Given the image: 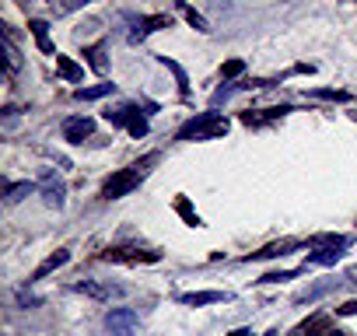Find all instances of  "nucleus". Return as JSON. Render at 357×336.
Listing matches in <instances>:
<instances>
[{
    "mask_svg": "<svg viewBox=\"0 0 357 336\" xmlns=\"http://www.w3.org/2000/svg\"><path fill=\"white\" fill-rule=\"evenodd\" d=\"M266 336H277V333H266Z\"/></svg>",
    "mask_w": 357,
    "mask_h": 336,
    "instance_id": "nucleus-38",
    "label": "nucleus"
},
{
    "mask_svg": "<svg viewBox=\"0 0 357 336\" xmlns=\"http://www.w3.org/2000/svg\"><path fill=\"white\" fill-rule=\"evenodd\" d=\"M228 119L225 116H218V112H200V116H193V119H186L183 126H178V133H175V140H218V137H225L228 133Z\"/></svg>",
    "mask_w": 357,
    "mask_h": 336,
    "instance_id": "nucleus-2",
    "label": "nucleus"
},
{
    "mask_svg": "<svg viewBox=\"0 0 357 336\" xmlns=\"http://www.w3.org/2000/svg\"><path fill=\"white\" fill-rule=\"evenodd\" d=\"M231 336H252V333H249V329H235Z\"/></svg>",
    "mask_w": 357,
    "mask_h": 336,
    "instance_id": "nucleus-35",
    "label": "nucleus"
},
{
    "mask_svg": "<svg viewBox=\"0 0 357 336\" xmlns=\"http://www.w3.org/2000/svg\"><path fill=\"white\" fill-rule=\"evenodd\" d=\"M312 95L315 98H326V102H350V91H336V88H319Z\"/></svg>",
    "mask_w": 357,
    "mask_h": 336,
    "instance_id": "nucleus-26",
    "label": "nucleus"
},
{
    "mask_svg": "<svg viewBox=\"0 0 357 336\" xmlns=\"http://www.w3.org/2000/svg\"><path fill=\"white\" fill-rule=\"evenodd\" d=\"M56 70H60L67 81H81V77H84V67H77L70 56H60V53H56Z\"/></svg>",
    "mask_w": 357,
    "mask_h": 336,
    "instance_id": "nucleus-19",
    "label": "nucleus"
},
{
    "mask_svg": "<svg viewBox=\"0 0 357 336\" xmlns=\"http://www.w3.org/2000/svg\"><path fill=\"white\" fill-rule=\"evenodd\" d=\"M294 277H298V270H277V273H263L259 284H280V280H294Z\"/></svg>",
    "mask_w": 357,
    "mask_h": 336,
    "instance_id": "nucleus-27",
    "label": "nucleus"
},
{
    "mask_svg": "<svg viewBox=\"0 0 357 336\" xmlns=\"http://www.w3.org/2000/svg\"><path fill=\"white\" fill-rule=\"evenodd\" d=\"M154 161H158V154H147V158L133 161L130 168H123V172L109 176V179H105V186H102V200H119V197L133 193V190L140 186V179L151 172V165H154Z\"/></svg>",
    "mask_w": 357,
    "mask_h": 336,
    "instance_id": "nucleus-1",
    "label": "nucleus"
},
{
    "mask_svg": "<svg viewBox=\"0 0 357 336\" xmlns=\"http://www.w3.org/2000/svg\"><path fill=\"white\" fill-rule=\"evenodd\" d=\"M183 305H218V301H231V294L225 291H190V294H178Z\"/></svg>",
    "mask_w": 357,
    "mask_h": 336,
    "instance_id": "nucleus-12",
    "label": "nucleus"
},
{
    "mask_svg": "<svg viewBox=\"0 0 357 336\" xmlns=\"http://www.w3.org/2000/svg\"><path fill=\"white\" fill-rule=\"evenodd\" d=\"M137 116V109L133 105H123V109H109L105 112V119L112 123V126H130V119Z\"/></svg>",
    "mask_w": 357,
    "mask_h": 336,
    "instance_id": "nucleus-24",
    "label": "nucleus"
},
{
    "mask_svg": "<svg viewBox=\"0 0 357 336\" xmlns=\"http://www.w3.org/2000/svg\"><path fill=\"white\" fill-rule=\"evenodd\" d=\"M291 112V105H277V109H245L242 112V123L245 126H266V123H273V119H284Z\"/></svg>",
    "mask_w": 357,
    "mask_h": 336,
    "instance_id": "nucleus-9",
    "label": "nucleus"
},
{
    "mask_svg": "<svg viewBox=\"0 0 357 336\" xmlns=\"http://www.w3.org/2000/svg\"><path fill=\"white\" fill-rule=\"evenodd\" d=\"M350 119H354V123H357V112H350Z\"/></svg>",
    "mask_w": 357,
    "mask_h": 336,
    "instance_id": "nucleus-37",
    "label": "nucleus"
},
{
    "mask_svg": "<svg viewBox=\"0 0 357 336\" xmlns=\"http://www.w3.org/2000/svg\"><path fill=\"white\" fill-rule=\"evenodd\" d=\"M84 56H88V67H91L95 74H102V70H105V46H102V43L88 46V49H84Z\"/></svg>",
    "mask_w": 357,
    "mask_h": 336,
    "instance_id": "nucleus-22",
    "label": "nucleus"
},
{
    "mask_svg": "<svg viewBox=\"0 0 357 336\" xmlns=\"http://www.w3.org/2000/svg\"><path fill=\"white\" fill-rule=\"evenodd\" d=\"M178 11H183V15H186V22H190V25H193L197 32H211V25H207V18H204V15H200L197 8H190V4H183V8H178Z\"/></svg>",
    "mask_w": 357,
    "mask_h": 336,
    "instance_id": "nucleus-25",
    "label": "nucleus"
},
{
    "mask_svg": "<svg viewBox=\"0 0 357 336\" xmlns=\"http://www.w3.org/2000/svg\"><path fill=\"white\" fill-rule=\"evenodd\" d=\"M172 25V18L168 15H151V18H133V32H130V43H140V39H147L154 29H168Z\"/></svg>",
    "mask_w": 357,
    "mask_h": 336,
    "instance_id": "nucleus-8",
    "label": "nucleus"
},
{
    "mask_svg": "<svg viewBox=\"0 0 357 336\" xmlns=\"http://www.w3.org/2000/svg\"><path fill=\"white\" fill-rule=\"evenodd\" d=\"M39 190H43V200H46V207H56V211H63V204H67V186H63V179L53 172V168H46V172H43V179H39Z\"/></svg>",
    "mask_w": 357,
    "mask_h": 336,
    "instance_id": "nucleus-3",
    "label": "nucleus"
},
{
    "mask_svg": "<svg viewBox=\"0 0 357 336\" xmlns=\"http://www.w3.org/2000/svg\"><path fill=\"white\" fill-rule=\"evenodd\" d=\"M0 53H4V67H8V77H15L18 70H22V56H18V49H15V43L4 36L0 39Z\"/></svg>",
    "mask_w": 357,
    "mask_h": 336,
    "instance_id": "nucleus-14",
    "label": "nucleus"
},
{
    "mask_svg": "<svg viewBox=\"0 0 357 336\" xmlns=\"http://www.w3.org/2000/svg\"><path fill=\"white\" fill-rule=\"evenodd\" d=\"M112 91H116V84H91V88H77L74 98H77V102H95V98H105V95H112Z\"/></svg>",
    "mask_w": 357,
    "mask_h": 336,
    "instance_id": "nucleus-18",
    "label": "nucleus"
},
{
    "mask_svg": "<svg viewBox=\"0 0 357 336\" xmlns=\"http://www.w3.org/2000/svg\"><path fill=\"white\" fill-rule=\"evenodd\" d=\"M32 190H36V183H11V186H8V197H4V204H8V207H15V204H22V200H25Z\"/></svg>",
    "mask_w": 357,
    "mask_h": 336,
    "instance_id": "nucleus-20",
    "label": "nucleus"
},
{
    "mask_svg": "<svg viewBox=\"0 0 357 336\" xmlns=\"http://www.w3.org/2000/svg\"><path fill=\"white\" fill-rule=\"evenodd\" d=\"M238 74H245V63H242V60H228V63L221 67V77H238Z\"/></svg>",
    "mask_w": 357,
    "mask_h": 336,
    "instance_id": "nucleus-28",
    "label": "nucleus"
},
{
    "mask_svg": "<svg viewBox=\"0 0 357 336\" xmlns=\"http://www.w3.org/2000/svg\"><path fill=\"white\" fill-rule=\"evenodd\" d=\"M336 315H357V301H347V305H340V308H336Z\"/></svg>",
    "mask_w": 357,
    "mask_h": 336,
    "instance_id": "nucleus-33",
    "label": "nucleus"
},
{
    "mask_svg": "<svg viewBox=\"0 0 357 336\" xmlns=\"http://www.w3.org/2000/svg\"><path fill=\"white\" fill-rule=\"evenodd\" d=\"M343 280H347V284H357V266H350V270L343 273Z\"/></svg>",
    "mask_w": 357,
    "mask_h": 336,
    "instance_id": "nucleus-34",
    "label": "nucleus"
},
{
    "mask_svg": "<svg viewBox=\"0 0 357 336\" xmlns=\"http://www.w3.org/2000/svg\"><path fill=\"white\" fill-rule=\"evenodd\" d=\"M74 291H77V294H88V298H95V301H112V298L123 294L119 284H98V280H77Z\"/></svg>",
    "mask_w": 357,
    "mask_h": 336,
    "instance_id": "nucleus-6",
    "label": "nucleus"
},
{
    "mask_svg": "<svg viewBox=\"0 0 357 336\" xmlns=\"http://www.w3.org/2000/svg\"><path fill=\"white\" fill-rule=\"evenodd\" d=\"M67 263H70V252H67V249H56L53 256H46V259L36 266V273H32V280H29V284H36V280H46L50 273H56V270H60V266H67Z\"/></svg>",
    "mask_w": 357,
    "mask_h": 336,
    "instance_id": "nucleus-11",
    "label": "nucleus"
},
{
    "mask_svg": "<svg viewBox=\"0 0 357 336\" xmlns=\"http://www.w3.org/2000/svg\"><path fill=\"white\" fill-rule=\"evenodd\" d=\"M77 8H84V4H53V15L60 18V15H70V11H77Z\"/></svg>",
    "mask_w": 357,
    "mask_h": 336,
    "instance_id": "nucleus-31",
    "label": "nucleus"
},
{
    "mask_svg": "<svg viewBox=\"0 0 357 336\" xmlns=\"http://www.w3.org/2000/svg\"><path fill=\"white\" fill-rule=\"evenodd\" d=\"M294 249H301V242H298V238H280V242H270L266 249H259V252L245 256V263H252V259H277V256H287V252H294Z\"/></svg>",
    "mask_w": 357,
    "mask_h": 336,
    "instance_id": "nucleus-10",
    "label": "nucleus"
},
{
    "mask_svg": "<svg viewBox=\"0 0 357 336\" xmlns=\"http://www.w3.org/2000/svg\"><path fill=\"white\" fill-rule=\"evenodd\" d=\"M18 305H43V298H36V294H18Z\"/></svg>",
    "mask_w": 357,
    "mask_h": 336,
    "instance_id": "nucleus-32",
    "label": "nucleus"
},
{
    "mask_svg": "<svg viewBox=\"0 0 357 336\" xmlns=\"http://www.w3.org/2000/svg\"><path fill=\"white\" fill-rule=\"evenodd\" d=\"M158 60H161V67H168V70L175 74V81H178V91H183V95H190V77H186V70L178 67L175 60H168V56H158Z\"/></svg>",
    "mask_w": 357,
    "mask_h": 336,
    "instance_id": "nucleus-23",
    "label": "nucleus"
},
{
    "mask_svg": "<svg viewBox=\"0 0 357 336\" xmlns=\"http://www.w3.org/2000/svg\"><path fill=\"white\" fill-rule=\"evenodd\" d=\"M137 326H140V315H137L133 308H112V312L105 315V329H109L112 336H133Z\"/></svg>",
    "mask_w": 357,
    "mask_h": 336,
    "instance_id": "nucleus-4",
    "label": "nucleus"
},
{
    "mask_svg": "<svg viewBox=\"0 0 357 336\" xmlns=\"http://www.w3.org/2000/svg\"><path fill=\"white\" fill-rule=\"evenodd\" d=\"M340 284H347V280H322V284H315V287H308L305 294H298L294 301H298V305H305V301H319L322 294H329V291H336Z\"/></svg>",
    "mask_w": 357,
    "mask_h": 336,
    "instance_id": "nucleus-16",
    "label": "nucleus"
},
{
    "mask_svg": "<svg viewBox=\"0 0 357 336\" xmlns=\"http://www.w3.org/2000/svg\"><path fill=\"white\" fill-rule=\"evenodd\" d=\"M305 245H308V249H347L350 238H347V235H329V231H326V235H312Z\"/></svg>",
    "mask_w": 357,
    "mask_h": 336,
    "instance_id": "nucleus-13",
    "label": "nucleus"
},
{
    "mask_svg": "<svg viewBox=\"0 0 357 336\" xmlns=\"http://www.w3.org/2000/svg\"><path fill=\"white\" fill-rule=\"evenodd\" d=\"M329 336H350V333H343V329H333V333H329Z\"/></svg>",
    "mask_w": 357,
    "mask_h": 336,
    "instance_id": "nucleus-36",
    "label": "nucleus"
},
{
    "mask_svg": "<svg viewBox=\"0 0 357 336\" xmlns=\"http://www.w3.org/2000/svg\"><path fill=\"white\" fill-rule=\"evenodd\" d=\"M29 29H32V36H36V46H39L43 53H53V43H50V25H46L43 18H29Z\"/></svg>",
    "mask_w": 357,
    "mask_h": 336,
    "instance_id": "nucleus-15",
    "label": "nucleus"
},
{
    "mask_svg": "<svg viewBox=\"0 0 357 336\" xmlns=\"http://www.w3.org/2000/svg\"><path fill=\"white\" fill-rule=\"evenodd\" d=\"M126 130H130V133H133V137H144V133H147V130H151V126H147V119H144V116H140V112H137V116H133V119H130V126H126Z\"/></svg>",
    "mask_w": 357,
    "mask_h": 336,
    "instance_id": "nucleus-29",
    "label": "nucleus"
},
{
    "mask_svg": "<svg viewBox=\"0 0 357 336\" xmlns=\"http://www.w3.org/2000/svg\"><path fill=\"white\" fill-rule=\"evenodd\" d=\"M333 329H329V322L326 319H315V322H308V336H329Z\"/></svg>",
    "mask_w": 357,
    "mask_h": 336,
    "instance_id": "nucleus-30",
    "label": "nucleus"
},
{
    "mask_svg": "<svg viewBox=\"0 0 357 336\" xmlns=\"http://www.w3.org/2000/svg\"><path fill=\"white\" fill-rule=\"evenodd\" d=\"M91 133H95V123H91L88 116H70V119H63V140L84 144V137H91Z\"/></svg>",
    "mask_w": 357,
    "mask_h": 336,
    "instance_id": "nucleus-7",
    "label": "nucleus"
},
{
    "mask_svg": "<svg viewBox=\"0 0 357 336\" xmlns=\"http://www.w3.org/2000/svg\"><path fill=\"white\" fill-rule=\"evenodd\" d=\"M340 256H343V249H312V252H308V263H315V266H333Z\"/></svg>",
    "mask_w": 357,
    "mask_h": 336,
    "instance_id": "nucleus-21",
    "label": "nucleus"
},
{
    "mask_svg": "<svg viewBox=\"0 0 357 336\" xmlns=\"http://www.w3.org/2000/svg\"><path fill=\"white\" fill-rule=\"evenodd\" d=\"M175 214L183 217V221H186L190 228H200V224H204V221H200V214L193 211V204H190L186 197H175Z\"/></svg>",
    "mask_w": 357,
    "mask_h": 336,
    "instance_id": "nucleus-17",
    "label": "nucleus"
},
{
    "mask_svg": "<svg viewBox=\"0 0 357 336\" xmlns=\"http://www.w3.org/2000/svg\"><path fill=\"white\" fill-rule=\"evenodd\" d=\"M102 259L105 263H130V266H137V263H158L161 252H154V249H105Z\"/></svg>",
    "mask_w": 357,
    "mask_h": 336,
    "instance_id": "nucleus-5",
    "label": "nucleus"
}]
</instances>
